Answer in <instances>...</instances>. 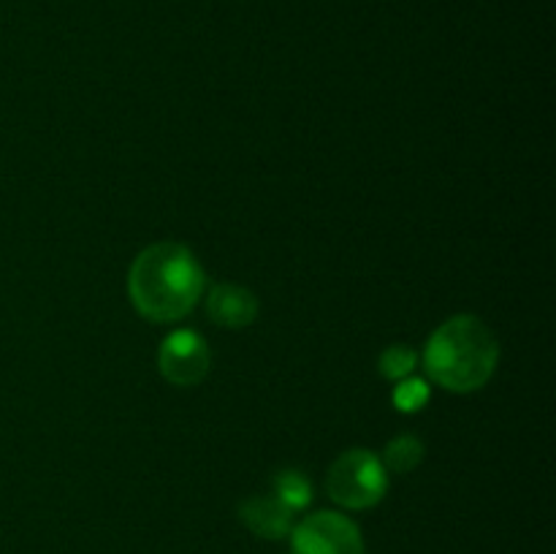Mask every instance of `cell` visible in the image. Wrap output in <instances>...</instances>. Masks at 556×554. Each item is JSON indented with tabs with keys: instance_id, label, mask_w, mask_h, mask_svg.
I'll return each mask as SVG.
<instances>
[{
	"instance_id": "cell-7",
	"label": "cell",
	"mask_w": 556,
	"mask_h": 554,
	"mask_svg": "<svg viewBox=\"0 0 556 554\" xmlns=\"http://www.w3.org/2000/svg\"><path fill=\"white\" fill-rule=\"evenodd\" d=\"M239 519L244 521L250 532L266 538V541L286 538L293 530V511L286 503H280L275 494H261V498L244 500L239 505Z\"/></svg>"
},
{
	"instance_id": "cell-6",
	"label": "cell",
	"mask_w": 556,
	"mask_h": 554,
	"mask_svg": "<svg viewBox=\"0 0 556 554\" xmlns=\"http://www.w3.org/2000/svg\"><path fill=\"white\" fill-rule=\"evenodd\" d=\"M258 297L250 288L233 282H217L206 299V313L223 329H244L258 318Z\"/></svg>"
},
{
	"instance_id": "cell-4",
	"label": "cell",
	"mask_w": 556,
	"mask_h": 554,
	"mask_svg": "<svg viewBox=\"0 0 556 554\" xmlns=\"http://www.w3.org/2000/svg\"><path fill=\"white\" fill-rule=\"evenodd\" d=\"M291 554H364V538L348 516L318 511L291 530Z\"/></svg>"
},
{
	"instance_id": "cell-3",
	"label": "cell",
	"mask_w": 556,
	"mask_h": 554,
	"mask_svg": "<svg viewBox=\"0 0 556 554\" xmlns=\"http://www.w3.org/2000/svg\"><path fill=\"white\" fill-rule=\"evenodd\" d=\"M326 489L337 505L364 511L378 505L389 492V470L369 449H351L337 456L326 476Z\"/></svg>"
},
{
	"instance_id": "cell-11",
	"label": "cell",
	"mask_w": 556,
	"mask_h": 554,
	"mask_svg": "<svg viewBox=\"0 0 556 554\" xmlns=\"http://www.w3.org/2000/svg\"><path fill=\"white\" fill-rule=\"evenodd\" d=\"M391 400H394L396 411L418 413L429 402V383L424 378H413V375H407V378L396 380Z\"/></svg>"
},
{
	"instance_id": "cell-9",
	"label": "cell",
	"mask_w": 556,
	"mask_h": 554,
	"mask_svg": "<svg viewBox=\"0 0 556 554\" xmlns=\"http://www.w3.org/2000/svg\"><path fill=\"white\" fill-rule=\"evenodd\" d=\"M424 443L416 435H400L383 451V467L391 473H410L424 462Z\"/></svg>"
},
{
	"instance_id": "cell-8",
	"label": "cell",
	"mask_w": 556,
	"mask_h": 554,
	"mask_svg": "<svg viewBox=\"0 0 556 554\" xmlns=\"http://www.w3.org/2000/svg\"><path fill=\"white\" fill-rule=\"evenodd\" d=\"M271 494L296 514V511L307 508L313 500V483L302 470H280L271 478Z\"/></svg>"
},
{
	"instance_id": "cell-10",
	"label": "cell",
	"mask_w": 556,
	"mask_h": 554,
	"mask_svg": "<svg viewBox=\"0 0 556 554\" xmlns=\"http://www.w3.org/2000/svg\"><path fill=\"white\" fill-rule=\"evenodd\" d=\"M418 367V353L407 345H391L380 353L378 369L383 378L389 380H402L407 375H413V369Z\"/></svg>"
},
{
	"instance_id": "cell-5",
	"label": "cell",
	"mask_w": 556,
	"mask_h": 554,
	"mask_svg": "<svg viewBox=\"0 0 556 554\" xmlns=\"http://www.w3.org/2000/svg\"><path fill=\"white\" fill-rule=\"evenodd\" d=\"M157 369L172 386H199L212 369V353L195 329H177L157 348Z\"/></svg>"
},
{
	"instance_id": "cell-1",
	"label": "cell",
	"mask_w": 556,
	"mask_h": 554,
	"mask_svg": "<svg viewBox=\"0 0 556 554\" xmlns=\"http://www.w3.org/2000/svg\"><path fill=\"white\" fill-rule=\"evenodd\" d=\"M206 275L190 248L155 242L141 250L128 272V293L136 313L152 324L179 320L204 297Z\"/></svg>"
},
{
	"instance_id": "cell-2",
	"label": "cell",
	"mask_w": 556,
	"mask_h": 554,
	"mask_svg": "<svg viewBox=\"0 0 556 554\" xmlns=\"http://www.w3.org/2000/svg\"><path fill=\"white\" fill-rule=\"evenodd\" d=\"M497 364V335L470 313L443 320L424 348V367L429 380L454 394L483 389L492 380Z\"/></svg>"
}]
</instances>
